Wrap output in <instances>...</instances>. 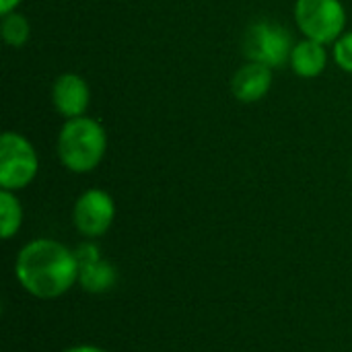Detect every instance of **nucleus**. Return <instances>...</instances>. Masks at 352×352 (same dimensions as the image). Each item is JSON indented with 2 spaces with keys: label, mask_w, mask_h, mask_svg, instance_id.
I'll return each instance as SVG.
<instances>
[{
  "label": "nucleus",
  "mask_w": 352,
  "mask_h": 352,
  "mask_svg": "<svg viewBox=\"0 0 352 352\" xmlns=\"http://www.w3.org/2000/svg\"><path fill=\"white\" fill-rule=\"evenodd\" d=\"M14 274L21 287L37 299L62 297L78 283V260L56 239H33L16 256Z\"/></svg>",
  "instance_id": "f257e3e1"
},
{
  "label": "nucleus",
  "mask_w": 352,
  "mask_h": 352,
  "mask_svg": "<svg viewBox=\"0 0 352 352\" xmlns=\"http://www.w3.org/2000/svg\"><path fill=\"white\" fill-rule=\"evenodd\" d=\"M56 153L64 169L91 173L101 165L107 153V132L99 120L89 116L64 120L58 132Z\"/></svg>",
  "instance_id": "f03ea898"
},
{
  "label": "nucleus",
  "mask_w": 352,
  "mask_h": 352,
  "mask_svg": "<svg viewBox=\"0 0 352 352\" xmlns=\"http://www.w3.org/2000/svg\"><path fill=\"white\" fill-rule=\"evenodd\" d=\"M293 16L303 37L334 45L346 31V8L342 0H295Z\"/></svg>",
  "instance_id": "7ed1b4c3"
},
{
  "label": "nucleus",
  "mask_w": 352,
  "mask_h": 352,
  "mask_svg": "<svg viewBox=\"0 0 352 352\" xmlns=\"http://www.w3.org/2000/svg\"><path fill=\"white\" fill-rule=\"evenodd\" d=\"M39 171V157L33 142L21 132L0 136V188L19 192L33 184Z\"/></svg>",
  "instance_id": "20e7f679"
},
{
  "label": "nucleus",
  "mask_w": 352,
  "mask_h": 352,
  "mask_svg": "<svg viewBox=\"0 0 352 352\" xmlns=\"http://www.w3.org/2000/svg\"><path fill=\"white\" fill-rule=\"evenodd\" d=\"M293 35L287 27L272 21H258L245 31L243 52L248 60L274 68L289 64L293 52Z\"/></svg>",
  "instance_id": "39448f33"
},
{
  "label": "nucleus",
  "mask_w": 352,
  "mask_h": 352,
  "mask_svg": "<svg viewBox=\"0 0 352 352\" xmlns=\"http://www.w3.org/2000/svg\"><path fill=\"white\" fill-rule=\"evenodd\" d=\"M116 219V202L113 198L99 188H91L82 192L72 208V221L80 235L95 239L109 231Z\"/></svg>",
  "instance_id": "423d86ee"
},
{
  "label": "nucleus",
  "mask_w": 352,
  "mask_h": 352,
  "mask_svg": "<svg viewBox=\"0 0 352 352\" xmlns=\"http://www.w3.org/2000/svg\"><path fill=\"white\" fill-rule=\"evenodd\" d=\"M52 103L64 120L87 116L91 105L89 82L76 72H62L52 85Z\"/></svg>",
  "instance_id": "0eeeda50"
},
{
  "label": "nucleus",
  "mask_w": 352,
  "mask_h": 352,
  "mask_svg": "<svg viewBox=\"0 0 352 352\" xmlns=\"http://www.w3.org/2000/svg\"><path fill=\"white\" fill-rule=\"evenodd\" d=\"M274 82V70L266 64L248 60L241 64L231 78V93L239 103L262 101Z\"/></svg>",
  "instance_id": "6e6552de"
},
{
  "label": "nucleus",
  "mask_w": 352,
  "mask_h": 352,
  "mask_svg": "<svg viewBox=\"0 0 352 352\" xmlns=\"http://www.w3.org/2000/svg\"><path fill=\"white\" fill-rule=\"evenodd\" d=\"M328 62H330L328 45L307 39V37H303L301 41H295L291 58H289L291 70L301 78H318L328 68Z\"/></svg>",
  "instance_id": "1a4fd4ad"
},
{
  "label": "nucleus",
  "mask_w": 352,
  "mask_h": 352,
  "mask_svg": "<svg viewBox=\"0 0 352 352\" xmlns=\"http://www.w3.org/2000/svg\"><path fill=\"white\" fill-rule=\"evenodd\" d=\"M118 280L116 268L105 262L103 258L78 264V283L87 293H105L109 291Z\"/></svg>",
  "instance_id": "9d476101"
},
{
  "label": "nucleus",
  "mask_w": 352,
  "mask_h": 352,
  "mask_svg": "<svg viewBox=\"0 0 352 352\" xmlns=\"http://www.w3.org/2000/svg\"><path fill=\"white\" fill-rule=\"evenodd\" d=\"M23 225V206L14 192L0 190V235L2 239H10L19 233Z\"/></svg>",
  "instance_id": "9b49d317"
},
{
  "label": "nucleus",
  "mask_w": 352,
  "mask_h": 352,
  "mask_svg": "<svg viewBox=\"0 0 352 352\" xmlns=\"http://www.w3.org/2000/svg\"><path fill=\"white\" fill-rule=\"evenodd\" d=\"M0 35H2L6 45L19 50L23 45H27V41L31 39V23H29V19L23 12L12 10L8 14H2Z\"/></svg>",
  "instance_id": "f8f14e48"
},
{
  "label": "nucleus",
  "mask_w": 352,
  "mask_h": 352,
  "mask_svg": "<svg viewBox=\"0 0 352 352\" xmlns=\"http://www.w3.org/2000/svg\"><path fill=\"white\" fill-rule=\"evenodd\" d=\"M332 60L344 72L352 74V31H344L332 45Z\"/></svg>",
  "instance_id": "ddd939ff"
},
{
  "label": "nucleus",
  "mask_w": 352,
  "mask_h": 352,
  "mask_svg": "<svg viewBox=\"0 0 352 352\" xmlns=\"http://www.w3.org/2000/svg\"><path fill=\"white\" fill-rule=\"evenodd\" d=\"M21 2L23 0H0V14H8V12L16 10Z\"/></svg>",
  "instance_id": "4468645a"
},
{
  "label": "nucleus",
  "mask_w": 352,
  "mask_h": 352,
  "mask_svg": "<svg viewBox=\"0 0 352 352\" xmlns=\"http://www.w3.org/2000/svg\"><path fill=\"white\" fill-rule=\"evenodd\" d=\"M64 352H105L103 349H97V346H89V344H85V346H74V349H68V351Z\"/></svg>",
  "instance_id": "2eb2a0df"
}]
</instances>
